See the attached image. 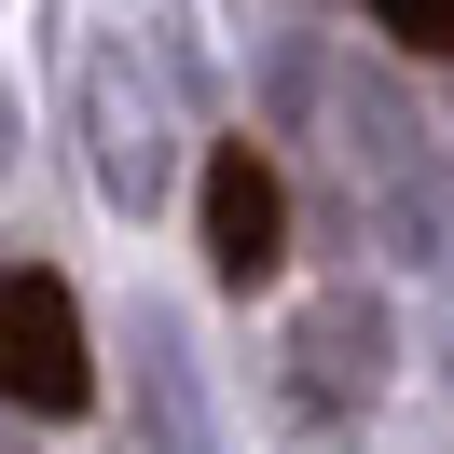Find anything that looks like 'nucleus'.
<instances>
[{"instance_id":"3","label":"nucleus","mask_w":454,"mask_h":454,"mask_svg":"<svg viewBox=\"0 0 454 454\" xmlns=\"http://www.w3.org/2000/svg\"><path fill=\"white\" fill-rule=\"evenodd\" d=\"M358 14L399 42V56H454V0H358Z\"/></svg>"},{"instance_id":"2","label":"nucleus","mask_w":454,"mask_h":454,"mask_svg":"<svg viewBox=\"0 0 454 454\" xmlns=\"http://www.w3.org/2000/svg\"><path fill=\"white\" fill-rule=\"evenodd\" d=\"M276 262H289V193H276V166L248 138H221L207 152V276L221 289H276Z\"/></svg>"},{"instance_id":"1","label":"nucleus","mask_w":454,"mask_h":454,"mask_svg":"<svg viewBox=\"0 0 454 454\" xmlns=\"http://www.w3.org/2000/svg\"><path fill=\"white\" fill-rule=\"evenodd\" d=\"M0 331H14V413L69 427V413L97 399V358H83V303H69V276L14 262V289H0Z\"/></svg>"}]
</instances>
